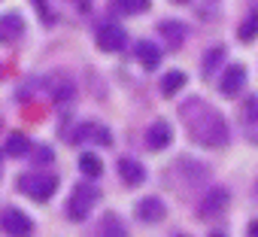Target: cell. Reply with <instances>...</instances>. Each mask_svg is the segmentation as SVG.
Returning <instances> with one entry per match:
<instances>
[{
    "instance_id": "cell-1",
    "label": "cell",
    "mask_w": 258,
    "mask_h": 237,
    "mask_svg": "<svg viewBox=\"0 0 258 237\" xmlns=\"http://www.w3.org/2000/svg\"><path fill=\"white\" fill-rule=\"evenodd\" d=\"M182 118L188 122L191 140H198L201 146H210V149L228 146V140H231L228 122H225V115H222L216 106H210L207 100L191 97V100L182 106Z\"/></svg>"
},
{
    "instance_id": "cell-17",
    "label": "cell",
    "mask_w": 258,
    "mask_h": 237,
    "mask_svg": "<svg viewBox=\"0 0 258 237\" xmlns=\"http://www.w3.org/2000/svg\"><path fill=\"white\" fill-rule=\"evenodd\" d=\"M185 73L182 70H170V73H164V79H161V94H167V97H173L182 85H185Z\"/></svg>"
},
{
    "instance_id": "cell-16",
    "label": "cell",
    "mask_w": 258,
    "mask_h": 237,
    "mask_svg": "<svg viewBox=\"0 0 258 237\" xmlns=\"http://www.w3.org/2000/svg\"><path fill=\"white\" fill-rule=\"evenodd\" d=\"M149 4L152 0H112L115 13H121V16H140V13L149 10Z\"/></svg>"
},
{
    "instance_id": "cell-9",
    "label": "cell",
    "mask_w": 258,
    "mask_h": 237,
    "mask_svg": "<svg viewBox=\"0 0 258 237\" xmlns=\"http://www.w3.org/2000/svg\"><path fill=\"white\" fill-rule=\"evenodd\" d=\"M118 176H121V183L124 186H143L146 183V167L137 161V158H121L118 161Z\"/></svg>"
},
{
    "instance_id": "cell-20",
    "label": "cell",
    "mask_w": 258,
    "mask_h": 237,
    "mask_svg": "<svg viewBox=\"0 0 258 237\" xmlns=\"http://www.w3.org/2000/svg\"><path fill=\"white\" fill-rule=\"evenodd\" d=\"M237 37H240L243 43H252V40H258V10H252V13H249V19H243V25H240Z\"/></svg>"
},
{
    "instance_id": "cell-11",
    "label": "cell",
    "mask_w": 258,
    "mask_h": 237,
    "mask_svg": "<svg viewBox=\"0 0 258 237\" xmlns=\"http://www.w3.org/2000/svg\"><path fill=\"white\" fill-rule=\"evenodd\" d=\"M243 85H246V67H240V64H231V67L222 73V82H219L222 94H237Z\"/></svg>"
},
{
    "instance_id": "cell-14",
    "label": "cell",
    "mask_w": 258,
    "mask_h": 237,
    "mask_svg": "<svg viewBox=\"0 0 258 237\" xmlns=\"http://www.w3.org/2000/svg\"><path fill=\"white\" fill-rule=\"evenodd\" d=\"M137 61H140L146 70H155V67L161 64V49H158L155 43H149V40H140V43H137Z\"/></svg>"
},
{
    "instance_id": "cell-8",
    "label": "cell",
    "mask_w": 258,
    "mask_h": 237,
    "mask_svg": "<svg viewBox=\"0 0 258 237\" xmlns=\"http://www.w3.org/2000/svg\"><path fill=\"white\" fill-rule=\"evenodd\" d=\"M25 34V19L19 13H7V16H0V43L4 46H13L19 43Z\"/></svg>"
},
{
    "instance_id": "cell-7",
    "label": "cell",
    "mask_w": 258,
    "mask_h": 237,
    "mask_svg": "<svg viewBox=\"0 0 258 237\" xmlns=\"http://www.w3.org/2000/svg\"><path fill=\"white\" fill-rule=\"evenodd\" d=\"M170 143H173V128H170V122H164V118L152 122L149 131H146V146H149L152 152H161V149H167Z\"/></svg>"
},
{
    "instance_id": "cell-4",
    "label": "cell",
    "mask_w": 258,
    "mask_h": 237,
    "mask_svg": "<svg viewBox=\"0 0 258 237\" xmlns=\"http://www.w3.org/2000/svg\"><path fill=\"white\" fill-rule=\"evenodd\" d=\"M0 228H4L10 237H31L34 234V222L28 213L16 210V207H7L4 213H0Z\"/></svg>"
},
{
    "instance_id": "cell-10",
    "label": "cell",
    "mask_w": 258,
    "mask_h": 237,
    "mask_svg": "<svg viewBox=\"0 0 258 237\" xmlns=\"http://www.w3.org/2000/svg\"><path fill=\"white\" fill-rule=\"evenodd\" d=\"M243 134H246V140L258 143V94L246 97V103H243Z\"/></svg>"
},
{
    "instance_id": "cell-12",
    "label": "cell",
    "mask_w": 258,
    "mask_h": 237,
    "mask_svg": "<svg viewBox=\"0 0 258 237\" xmlns=\"http://www.w3.org/2000/svg\"><path fill=\"white\" fill-rule=\"evenodd\" d=\"M228 207V189H222V186H216V189H210V195L201 201V216H216V213H222Z\"/></svg>"
},
{
    "instance_id": "cell-27",
    "label": "cell",
    "mask_w": 258,
    "mask_h": 237,
    "mask_svg": "<svg viewBox=\"0 0 258 237\" xmlns=\"http://www.w3.org/2000/svg\"><path fill=\"white\" fill-rule=\"evenodd\" d=\"M173 4H191V0H173Z\"/></svg>"
},
{
    "instance_id": "cell-26",
    "label": "cell",
    "mask_w": 258,
    "mask_h": 237,
    "mask_svg": "<svg viewBox=\"0 0 258 237\" xmlns=\"http://www.w3.org/2000/svg\"><path fill=\"white\" fill-rule=\"evenodd\" d=\"M210 237H225V234H222V231H213V234H210Z\"/></svg>"
},
{
    "instance_id": "cell-5",
    "label": "cell",
    "mask_w": 258,
    "mask_h": 237,
    "mask_svg": "<svg viewBox=\"0 0 258 237\" xmlns=\"http://www.w3.org/2000/svg\"><path fill=\"white\" fill-rule=\"evenodd\" d=\"M94 40H97V46H100L103 52H121L124 43H127V34H124V28H118V25H100L97 34H94Z\"/></svg>"
},
{
    "instance_id": "cell-6",
    "label": "cell",
    "mask_w": 258,
    "mask_h": 237,
    "mask_svg": "<svg viewBox=\"0 0 258 237\" xmlns=\"http://www.w3.org/2000/svg\"><path fill=\"white\" fill-rule=\"evenodd\" d=\"M164 216H167V207H164L161 198H155V195L140 198V204H137V219H140V222L158 225V222H164Z\"/></svg>"
},
{
    "instance_id": "cell-19",
    "label": "cell",
    "mask_w": 258,
    "mask_h": 237,
    "mask_svg": "<svg viewBox=\"0 0 258 237\" xmlns=\"http://www.w3.org/2000/svg\"><path fill=\"white\" fill-rule=\"evenodd\" d=\"M158 31L164 34V40H167L170 46H182V40H185V31H182L179 22H161Z\"/></svg>"
},
{
    "instance_id": "cell-15",
    "label": "cell",
    "mask_w": 258,
    "mask_h": 237,
    "mask_svg": "<svg viewBox=\"0 0 258 237\" xmlns=\"http://www.w3.org/2000/svg\"><path fill=\"white\" fill-rule=\"evenodd\" d=\"M100 237H131V234H127L124 222H121L115 213H106V216L100 219Z\"/></svg>"
},
{
    "instance_id": "cell-3",
    "label": "cell",
    "mask_w": 258,
    "mask_h": 237,
    "mask_svg": "<svg viewBox=\"0 0 258 237\" xmlns=\"http://www.w3.org/2000/svg\"><path fill=\"white\" fill-rule=\"evenodd\" d=\"M97 198H100V195H97V189H94V186L79 183V186L73 189L70 201H67V216H70L73 222L88 219V213H91V207H94V201H97Z\"/></svg>"
},
{
    "instance_id": "cell-25",
    "label": "cell",
    "mask_w": 258,
    "mask_h": 237,
    "mask_svg": "<svg viewBox=\"0 0 258 237\" xmlns=\"http://www.w3.org/2000/svg\"><path fill=\"white\" fill-rule=\"evenodd\" d=\"M246 237H258V219H255V222H249V228H246Z\"/></svg>"
},
{
    "instance_id": "cell-13",
    "label": "cell",
    "mask_w": 258,
    "mask_h": 237,
    "mask_svg": "<svg viewBox=\"0 0 258 237\" xmlns=\"http://www.w3.org/2000/svg\"><path fill=\"white\" fill-rule=\"evenodd\" d=\"M70 140H76V143H82V140H94V143H103V146H109L112 143V134L103 128V125H82V128H76V134H70Z\"/></svg>"
},
{
    "instance_id": "cell-18",
    "label": "cell",
    "mask_w": 258,
    "mask_h": 237,
    "mask_svg": "<svg viewBox=\"0 0 258 237\" xmlns=\"http://www.w3.org/2000/svg\"><path fill=\"white\" fill-rule=\"evenodd\" d=\"M79 167H82V173H85L88 180H97V176L103 173V161H100L94 152H82V155H79Z\"/></svg>"
},
{
    "instance_id": "cell-24",
    "label": "cell",
    "mask_w": 258,
    "mask_h": 237,
    "mask_svg": "<svg viewBox=\"0 0 258 237\" xmlns=\"http://www.w3.org/2000/svg\"><path fill=\"white\" fill-rule=\"evenodd\" d=\"M73 7H79V13H88L91 10V0H70Z\"/></svg>"
},
{
    "instance_id": "cell-28",
    "label": "cell",
    "mask_w": 258,
    "mask_h": 237,
    "mask_svg": "<svg viewBox=\"0 0 258 237\" xmlns=\"http://www.w3.org/2000/svg\"><path fill=\"white\" fill-rule=\"evenodd\" d=\"M179 237H185V234H179Z\"/></svg>"
},
{
    "instance_id": "cell-22",
    "label": "cell",
    "mask_w": 258,
    "mask_h": 237,
    "mask_svg": "<svg viewBox=\"0 0 258 237\" xmlns=\"http://www.w3.org/2000/svg\"><path fill=\"white\" fill-rule=\"evenodd\" d=\"M222 58H225V49H210V55H207V61H204V70L213 73V67H216Z\"/></svg>"
},
{
    "instance_id": "cell-21",
    "label": "cell",
    "mask_w": 258,
    "mask_h": 237,
    "mask_svg": "<svg viewBox=\"0 0 258 237\" xmlns=\"http://www.w3.org/2000/svg\"><path fill=\"white\" fill-rule=\"evenodd\" d=\"M28 152H31V143H28V137H25V134H13V137L7 140V155L22 158V155H28Z\"/></svg>"
},
{
    "instance_id": "cell-2",
    "label": "cell",
    "mask_w": 258,
    "mask_h": 237,
    "mask_svg": "<svg viewBox=\"0 0 258 237\" xmlns=\"http://www.w3.org/2000/svg\"><path fill=\"white\" fill-rule=\"evenodd\" d=\"M58 173H25L19 180V189L34 201H49L58 192Z\"/></svg>"
},
{
    "instance_id": "cell-23",
    "label": "cell",
    "mask_w": 258,
    "mask_h": 237,
    "mask_svg": "<svg viewBox=\"0 0 258 237\" xmlns=\"http://www.w3.org/2000/svg\"><path fill=\"white\" fill-rule=\"evenodd\" d=\"M40 152H34V158L40 161V164H46V161H52V149H46V146H37Z\"/></svg>"
}]
</instances>
